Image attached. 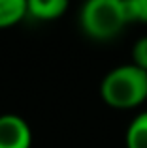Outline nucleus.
Wrapping results in <instances>:
<instances>
[{
	"label": "nucleus",
	"instance_id": "nucleus-8",
	"mask_svg": "<svg viewBox=\"0 0 147 148\" xmlns=\"http://www.w3.org/2000/svg\"><path fill=\"white\" fill-rule=\"evenodd\" d=\"M132 21L147 23V0H126Z\"/></svg>",
	"mask_w": 147,
	"mask_h": 148
},
{
	"label": "nucleus",
	"instance_id": "nucleus-5",
	"mask_svg": "<svg viewBox=\"0 0 147 148\" xmlns=\"http://www.w3.org/2000/svg\"><path fill=\"white\" fill-rule=\"evenodd\" d=\"M126 148H147V111L134 116L126 127Z\"/></svg>",
	"mask_w": 147,
	"mask_h": 148
},
{
	"label": "nucleus",
	"instance_id": "nucleus-3",
	"mask_svg": "<svg viewBox=\"0 0 147 148\" xmlns=\"http://www.w3.org/2000/svg\"><path fill=\"white\" fill-rule=\"evenodd\" d=\"M32 130L23 116L6 112L0 114V148H30Z\"/></svg>",
	"mask_w": 147,
	"mask_h": 148
},
{
	"label": "nucleus",
	"instance_id": "nucleus-6",
	"mask_svg": "<svg viewBox=\"0 0 147 148\" xmlns=\"http://www.w3.org/2000/svg\"><path fill=\"white\" fill-rule=\"evenodd\" d=\"M26 17V0H0V28L17 25Z\"/></svg>",
	"mask_w": 147,
	"mask_h": 148
},
{
	"label": "nucleus",
	"instance_id": "nucleus-1",
	"mask_svg": "<svg viewBox=\"0 0 147 148\" xmlns=\"http://www.w3.org/2000/svg\"><path fill=\"white\" fill-rule=\"evenodd\" d=\"M100 96L106 105L119 111L140 107L147 99V71L132 62L110 69L100 83Z\"/></svg>",
	"mask_w": 147,
	"mask_h": 148
},
{
	"label": "nucleus",
	"instance_id": "nucleus-4",
	"mask_svg": "<svg viewBox=\"0 0 147 148\" xmlns=\"http://www.w3.org/2000/svg\"><path fill=\"white\" fill-rule=\"evenodd\" d=\"M68 10L66 0H26V15L38 21L60 19Z\"/></svg>",
	"mask_w": 147,
	"mask_h": 148
},
{
	"label": "nucleus",
	"instance_id": "nucleus-2",
	"mask_svg": "<svg viewBox=\"0 0 147 148\" xmlns=\"http://www.w3.org/2000/svg\"><path fill=\"white\" fill-rule=\"evenodd\" d=\"M128 21L132 19L126 0H89L79 11L81 30L98 41L117 38Z\"/></svg>",
	"mask_w": 147,
	"mask_h": 148
},
{
	"label": "nucleus",
	"instance_id": "nucleus-7",
	"mask_svg": "<svg viewBox=\"0 0 147 148\" xmlns=\"http://www.w3.org/2000/svg\"><path fill=\"white\" fill-rule=\"evenodd\" d=\"M132 64L147 71V36H141L132 47Z\"/></svg>",
	"mask_w": 147,
	"mask_h": 148
}]
</instances>
